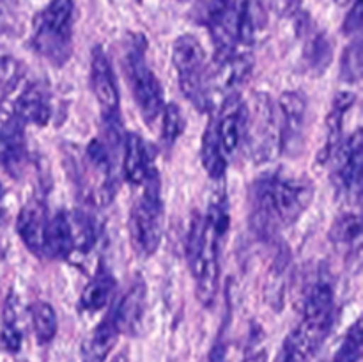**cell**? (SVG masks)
Returning a JSON list of instances; mask_svg holds the SVG:
<instances>
[{"instance_id": "obj_19", "label": "cell", "mask_w": 363, "mask_h": 362, "mask_svg": "<svg viewBox=\"0 0 363 362\" xmlns=\"http://www.w3.org/2000/svg\"><path fill=\"white\" fill-rule=\"evenodd\" d=\"M354 94L353 92H340L337 98L333 99L332 110L328 114V121H326V142L325 149L319 155V162L326 163L335 156L339 148L342 146V130H344V119L346 114L350 112L351 106L354 105Z\"/></svg>"}, {"instance_id": "obj_17", "label": "cell", "mask_w": 363, "mask_h": 362, "mask_svg": "<svg viewBox=\"0 0 363 362\" xmlns=\"http://www.w3.org/2000/svg\"><path fill=\"white\" fill-rule=\"evenodd\" d=\"M27 160L23 124L18 119L7 121L0 126V167L16 176L23 169Z\"/></svg>"}, {"instance_id": "obj_36", "label": "cell", "mask_w": 363, "mask_h": 362, "mask_svg": "<svg viewBox=\"0 0 363 362\" xmlns=\"http://www.w3.org/2000/svg\"><path fill=\"white\" fill-rule=\"evenodd\" d=\"M225 325L220 329L218 339L213 344L211 351L208 355V362H227V341H225Z\"/></svg>"}, {"instance_id": "obj_24", "label": "cell", "mask_w": 363, "mask_h": 362, "mask_svg": "<svg viewBox=\"0 0 363 362\" xmlns=\"http://www.w3.org/2000/svg\"><path fill=\"white\" fill-rule=\"evenodd\" d=\"M287 275H289V254L286 248H282L269 268L268 283H266V298H268V304L277 311H280L284 305Z\"/></svg>"}, {"instance_id": "obj_30", "label": "cell", "mask_w": 363, "mask_h": 362, "mask_svg": "<svg viewBox=\"0 0 363 362\" xmlns=\"http://www.w3.org/2000/svg\"><path fill=\"white\" fill-rule=\"evenodd\" d=\"M163 123H162V138L167 146H172L184 131V117L176 103L163 105Z\"/></svg>"}, {"instance_id": "obj_3", "label": "cell", "mask_w": 363, "mask_h": 362, "mask_svg": "<svg viewBox=\"0 0 363 362\" xmlns=\"http://www.w3.org/2000/svg\"><path fill=\"white\" fill-rule=\"evenodd\" d=\"M229 229V204L227 195L218 192L209 202L204 215V238L201 251L190 265L197 280V298L204 307H211L218 295L220 280V240Z\"/></svg>"}, {"instance_id": "obj_4", "label": "cell", "mask_w": 363, "mask_h": 362, "mask_svg": "<svg viewBox=\"0 0 363 362\" xmlns=\"http://www.w3.org/2000/svg\"><path fill=\"white\" fill-rule=\"evenodd\" d=\"M74 0H50L35 14L32 46L53 66H64L73 52Z\"/></svg>"}, {"instance_id": "obj_6", "label": "cell", "mask_w": 363, "mask_h": 362, "mask_svg": "<svg viewBox=\"0 0 363 362\" xmlns=\"http://www.w3.org/2000/svg\"><path fill=\"white\" fill-rule=\"evenodd\" d=\"M172 62L184 98L199 112H209L211 92H209V78L206 70V53L201 41L191 34L179 35L172 46Z\"/></svg>"}, {"instance_id": "obj_25", "label": "cell", "mask_w": 363, "mask_h": 362, "mask_svg": "<svg viewBox=\"0 0 363 362\" xmlns=\"http://www.w3.org/2000/svg\"><path fill=\"white\" fill-rule=\"evenodd\" d=\"M307 46H305V62L307 67L315 75H323L326 67L332 62L333 48L332 41L325 32H312L308 31L307 34Z\"/></svg>"}, {"instance_id": "obj_2", "label": "cell", "mask_w": 363, "mask_h": 362, "mask_svg": "<svg viewBox=\"0 0 363 362\" xmlns=\"http://www.w3.org/2000/svg\"><path fill=\"white\" fill-rule=\"evenodd\" d=\"M335 322V295L326 280H319L305 302L300 325L287 337L280 362H307L325 343Z\"/></svg>"}, {"instance_id": "obj_7", "label": "cell", "mask_w": 363, "mask_h": 362, "mask_svg": "<svg viewBox=\"0 0 363 362\" xmlns=\"http://www.w3.org/2000/svg\"><path fill=\"white\" fill-rule=\"evenodd\" d=\"M243 138L247 153L255 163H268L280 153V124L272 96L259 92L250 109L245 106Z\"/></svg>"}, {"instance_id": "obj_31", "label": "cell", "mask_w": 363, "mask_h": 362, "mask_svg": "<svg viewBox=\"0 0 363 362\" xmlns=\"http://www.w3.org/2000/svg\"><path fill=\"white\" fill-rule=\"evenodd\" d=\"M340 78L347 84H354L362 78V43L353 41L340 59Z\"/></svg>"}, {"instance_id": "obj_26", "label": "cell", "mask_w": 363, "mask_h": 362, "mask_svg": "<svg viewBox=\"0 0 363 362\" xmlns=\"http://www.w3.org/2000/svg\"><path fill=\"white\" fill-rule=\"evenodd\" d=\"M30 316L38 343H52L53 337H55L57 334V329H59V319H57L55 309H53L48 302H34V304L30 305Z\"/></svg>"}, {"instance_id": "obj_38", "label": "cell", "mask_w": 363, "mask_h": 362, "mask_svg": "<svg viewBox=\"0 0 363 362\" xmlns=\"http://www.w3.org/2000/svg\"><path fill=\"white\" fill-rule=\"evenodd\" d=\"M112 362H128V353L126 351H121L119 355H116V358Z\"/></svg>"}, {"instance_id": "obj_22", "label": "cell", "mask_w": 363, "mask_h": 362, "mask_svg": "<svg viewBox=\"0 0 363 362\" xmlns=\"http://www.w3.org/2000/svg\"><path fill=\"white\" fill-rule=\"evenodd\" d=\"M45 252H48L50 256L59 259L69 258L74 252L69 220H67V212H57L55 215L52 216V220H48Z\"/></svg>"}, {"instance_id": "obj_15", "label": "cell", "mask_w": 363, "mask_h": 362, "mask_svg": "<svg viewBox=\"0 0 363 362\" xmlns=\"http://www.w3.org/2000/svg\"><path fill=\"white\" fill-rule=\"evenodd\" d=\"M14 119L21 124L45 126L52 117V99L45 85L30 84L21 91L13 106Z\"/></svg>"}, {"instance_id": "obj_16", "label": "cell", "mask_w": 363, "mask_h": 362, "mask_svg": "<svg viewBox=\"0 0 363 362\" xmlns=\"http://www.w3.org/2000/svg\"><path fill=\"white\" fill-rule=\"evenodd\" d=\"M110 312L119 332H137L145 312V283L140 277H137L130 284L126 293L121 297V300L113 305Z\"/></svg>"}, {"instance_id": "obj_11", "label": "cell", "mask_w": 363, "mask_h": 362, "mask_svg": "<svg viewBox=\"0 0 363 362\" xmlns=\"http://www.w3.org/2000/svg\"><path fill=\"white\" fill-rule=\"evenodd\" d=\"M280 116V153L298 155L303 144L307 98L300 91H286L279 102Z\"/></svg>"}, {"instance_id": "obj_35", "label": "cell", "mask_w": 363, "mask_h": 362, "mask_svg": "<svg viewBox=\"0 0 363 362\" xmlns=\"http://www.w3.org/2000/svg\"><path fill=\"white\" fill-rule=\"evenodd\" d=\"M363 23V2L362 0H354L353 7L350 9V14L346 16L342 25V31L344 34H357L360 32Z\"/></svg>"}, {"instance_id": "obj_21", "label": "cell", "mask_w": 363, "mask_h": 362, "mask_svg": "<svg viewBox=\"0 0 363 362\" xmlns=\"http://www.w3.org/2000/svg\"><path fill=\"white\" fill-rule=\"evenodd\" d=\"M113 287H116V279L110 273V270H106L105 266H99L96 270L94 277L89 280V284L85 286L84 293L80 297V307L84 311L96 312L99 309L105 307L108 304L110 297L113 293Z\"/></svg>"}, {"instance_id": "obj_39", "label": "cell", "mask_w": 363, "mask_h": 362, "mask_svg": "<svg viewBox=\"0 0 363 362\" xmlns=\"http://www.w3.org/2000/svg\"><path fill=\"white\" fill-rule=\"evenodd\" d=\"M337 4H339V6H350V4H353L354 0H335Z\"/></svg>"}, {"instance_id": "obj_20", "label": "cell", "mask_w": 363, "mask_h": 362, "mask_svg": "<svg viewBox=\"0 0 363 362\" xmlns=\"http://www.w3.org/2000/svg\"><path fill=\"white\" fill-rule=\"evenodd\" d=\"M124 176L131 185H142L151 172L147 149L138 133H128L124 138Z\"/></svg>"}, {"instance_id": "obj_40", "label": "cell", "mask_w": 363, "mask_h": 362, "mask_svg": "<svg viewBox=\"0 0 363 362\" xmlns=\"http://www.w3.org/2000/svg\"><path fill=\"white\" fill-rule=\"evenodd\" d=\"M181 2H186V0H181Z\"/></svg>"}, {"instance_id": "obj_37", "label": "cell", "mask_w": 363, "mask_h": 362, "mask_svg": "<svg viewBox=\"0 0 363 362\" xmlns=\"http://www.w3.org/2000/svg\"><path fill=\"white\" fill-rule=\"evenodd\" d=\"M243 362H268V355L262 348H252L247 355H245Z\"/></svg>"}, {"instance_id": "obj_29", "label": "cell", "mask_w": 363, "mask_h": 362, "mask_svg": "<svg viewBox=\"0 0 363 362\" xmlns=\"http://www.w3.org/2000/svg\"><path fill=\"white\" fill-rule=\"evenodd\" d=\"M21 339H23V334H21L20 322H18L16 302L13 298H9L6 305V314H4L2 343L6 344L7 350L18 351L21 346Z\"/></svg>"}, {"instance_id": "obj_9", "label": "cell", "mask_w": 363, "mask_h": 362, "mask_svg": "<svg viewBox=\"0 0 363 362\" xmlns=\"http://www.w3.org/2000/svg\"><path fill=\"white\" fill-rule=\"evenodd\" d=\"M241 0H211L208 27L215 45V60L227 59L238 46V16Z\"/></svg>"}, {"instance_id": "obj_23", "label": "cell", "mask_w": 363, "mask_h": 362, "mask_svg": "<svg viewBox=\"0 0 363 362\" xmlns=\"http://www.w3.org/2000/svg\"><path fill=\"white\" fill-rule=\"evenodd\" d=\"M201 160L204 170L213 180H222L227 170V160L225 153H223L222 146H220L218 137H216L215 123L213 121L208 124V128L204 131V137H202Z\"/></svg>"}, {"instance_id": "obj_10", "label": "cell", "mask_w": 363, "mask_h": 362, "mask_svg": "<svg viewBox=\"0 0 363 362\" xmlns=\"http://www.w3.org/2000/svg\"><path fill=\"white\" fill-rule=\"evenodd\" d=\"M91 85L101 109L103 123L121 121L119 87L108 55L101 46H94L91 52Z\"/></svg>"}, {"instance_id": "obj_1", "label": "cell", "mask_w": 363, "mask_h": 362, "mask_svg": "<svg viewBox=\"0 0 363 362\" xmlns=\"http://www.w3.org/2000/svg\"><path fill=\"white\" fill-rule=\"evenodd\" d=\"M314 187L305 177L268 174L252 187V227L264 240L291 226L311 206Z\"/></svg>"}, {"instance_id": "obj_18", "label": "cell", "mask_w": 363, "mask_h": 362, "mask_svg": "<svg viewBox=\"0 0 363 362\" xmlns=\"http://www.w3.org/2000/svg\"><path fill=\"white\" fill-rule=\"evenodd\" d=\"M119 334L121 332L119 329H117L116 322H113L112 312H108V314L92 329V332L85 337L80 350L82 362H105L108 353L112 351Z\"/></svg>"}, {"instance_id": "obj_32", "label": "cell", "mask_w": 363, "mask_h": 362, "mask_svg": "<svg viewBox=\"0 0 363 362\" xmlns=\"http://www.w3.org/2000/svg\"><path fill=\"white\" fill-rule=\"evenodd\" d=\"M362 322L358 319L353 327L350 329V332L344 337L342 344L337 350L333 362H358L362 357Z\"/></svg>"}, {"instance_id": "obj_5", "label": "cell", "mask_w": 363, "mask_h": 362, "mask_svg": "<svg viewBox=\"0 0 363 362\" xmlns=\"http://www.w3.org/2000/svg\"><path fill=\"white\" fill-rule=\"evenodd\" d=\"M142 185L144 192L131 208L130 234L135 251L142 256H151L158 251L163 236V222H165L162 181L156 169H151Z\"/></svg>"}, {"instance_id": "obj_12", "label": "cell", "mask_w": 363, "mask_h": 362, "mask_svg": "<svg viewBox=\"0 0 363 362\" xmlns=\"http://www.w3.org/2000/svg\"><path fill=\"white\" fill-rule=\"evenodd\" d=\"M332 160H335V180L337 185L347 195L360 194L362 185V160H363V141L362 131H354L353 137L339 148Z\"/></svg>"}, {"instance_id": "obj_34", "label": "cell", "mask_w": 363, "mask_h": 362, "mask_svg": "<svg viewBox=\"0 0 363 362\" xmlns=\"http://www.w3.org/2000/svg\"><path fill=\"white\" fill-rule=\"evenodd\" d=\"M20 28V14L11 0H0V34H13Z\"/></svg>"}, {"instance_id": "obj_27", "label": "cell", "mask_w": 363, "mask_h": 362, "mask_svg": "<svg viewBox=\"0 0 363 362\" xmlns=\"http://www.w3.org/2000/svg\"><path fill=\"white\" fill-rule=\"evenodd\" d=\"M69 220L71 238H73V248L80 252H89L96 241V227L91 216L84 212L67 213Z\"/></svg>"}, {"instance_id": "obj_13", "label": "cell", "mask_w": 363, "mask_h": 362, "mask_svg": "<svg viewBox=\"0 0 363 362\" xmlns=\"http://www.w3.org/2000/svg\"><path fill=\"white\" fill-rule=\"evenodd\" d=\"M215 123V121H213ZM245 130V103L240 94L230 92L223 102L220 117L215 123L216 137H218L220 146H222L225 155H233L240 148L243 141Z\"/></svg>"}, {"instance_id": "obj_8", "label": "cell", "mask_w": 363, "mask_h": 362, "mask_svg": "<svg viewBox=\"0 0 363 362\" xmlns=\"http://www.w3.org/2000/svg\"><path fill=\"white\" fill-rule=\"evenodd\" d=\"M126 75L130 82L131 94L137 103L140 116L147 124L155 123L156 117L162 114L163 91L155 71L149 67L145 55V41L140 35H135L128 45L126 52Z\"/></svg>"}, {"instance_id": "obj_14", "label": "cell", "mask_w": 363, "mask_h": 362, "mask_svg": "<svg viewBox=\"0 0 363 362\" xmlns=\"http://www.w3.org/2000/svg\"><path fill=\"white\" fill-rule=\"evenodd\" d=\"M46 227H48V219H46L45 206L38 199H32L21 208L16 220L18 234L32 254H45Z\"/></svg>"}, {"instance_id": "obj_33", "label": "cell", "mask_w": 363, "mask_h": 362, "mask_svg": "<svg viewBox=\"0 0 363 362\" xmlns=\"http://www.w3.org/2000/svg\"><path fill=\"white\" fill-rule=\"evenodd\" d=\"M21 78V66L11 55L0 53V103L18 85Z\"/></svg>"}, {"instance_id": "obj_28", "label": "cell", "mask_w": 363, "mask_h": 362, "mask_svg": "<svg viewBox=\"0 0 363 362\" xmlns=\"http://www.w3.org/2000/svg\"><path fill=\"white\" fill-rule=\"evenodd\" d=\"M330 236H332L333 243L340 245V247H353V245H357L362 236L360 216L354 215V213L340 215L333 222Z\"/></svg>"}]
</instances>
